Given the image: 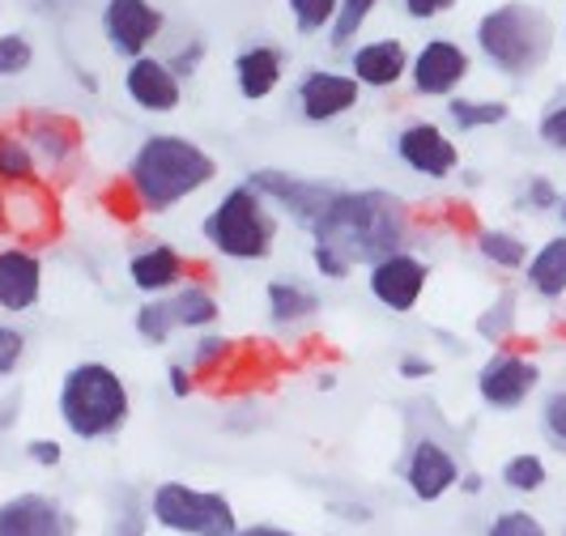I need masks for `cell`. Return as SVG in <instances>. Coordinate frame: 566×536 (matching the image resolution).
<instances>
[{"label":"cell","instance_id":"1","mask_svg":"<svg viewBox=\"0 0 566 536\" xmlns=\"http://www.w3.org/2000/svg\"><path fill=\"white\" fill-rule=\"evenodd\" d=\"M218 158L179 133H149L124 162V192L137 213L163 218L170 209L188 204L218 179Z\"/></svg>","mask_w":566,"mask_h":536},{"label":"cell","instance_id":"2","mask_svg":"<svg viewBox=\"0 0 566 536\" xmlns=\"http://www.w3.org/2000/svg\"><path fill=\"white\" fill-rule=\"evenodd\" d=\"M312 239L337 248L354 269L358 264L367 269L379 255L409 248L413 213H409L405 197L388 192V188H337L324 218L312 227Z\"/></svg>","mask_w":566,"mask_h":536},{"label":"cell","instance_id":"3","mask_svg":"<svg viewBox=\"0 0 566 536\" xmlns=\"http://www.w3.org/2000/svg\"><path fill=\"white\" fill-rule=\"evenodd\" d=\"M56 422L77 443H107L133 422V392L124 375L103 358H82L60 375Z\"/></svg>","mask_w":566,"mask_h":536},{"label":"cell","instance_id":"4","mask_svg":"<svg viewBox=\"0 0 566 536\" xmlns=\"http://www.w3.org/2000/svg\"><path fill=\"white\" fill-rule=\"evenodd\" d=\"M478 52L490 69H499L511 82L533 77L554 56V22L549 13L528 4V0H503L485 9L473 27Z\"/></svg>","mask_w":566,"mask_h":536},{"label":"cell","instance_id":"5","mask_svg":"<svg viewBox=\"0 0 566 536\" xmlns=\"http://www.w3.org/2000/svg\"><path fill=\"white\" fill-rule=\"evenodd\" d=\"M277 234L282 218L273 213V204L255 192L248 179L230 183L218 197V204L200 218V239L234 264H260L277 252Z\"/></svg>","mask_w":566,"mask_h":536},{"label":"cell","instance_id":"6","mask_svg":"<svg viewBox=\"0 0 566 536\" xmlns=\"http://www.w3.org/2000/svg\"><path fill=\"white\" fill-rule=\"evenodd\" d=\"M145 511L170 536H234L243 528L222 490H197L188 481H158Z\"/></svg>","mask_w":566,"mask_h":536},{"label":"cell","instance_id":"7","mask_svg":"<svg viewBox=\"0 0 566 536\" xmlns=\"http://www.w3.org/2000/svg\"><path fill=\"white\" fill-rule=\"evenodd\" d=\"M260 197L273 204V213L290 218L303 234H312V227L324 218L328 200L337 197V183H324V179H307V175H290L277 167H255L248 175Z\"/></svg>","mask_w":566,"mask_h":536},{"label":"cell","instance_id":"8","mask_svg":"<svg viewBox=\"0 0 566 536\" xmlns=\"http://www.w3.org/2000/svg\"><path fill=\"white\" fill-rule=\"evenodd\" d=\"M430 290V260L409 248L367 264V294L392 315H413Z\"/></svg>","mask_w":566,"mask_h":536},{"label":"cell","instance_id":"9","mask_svg":"<svg viewBox=\"0 0 566 536\" xmlns=\"http://www.w3.org/2000/svg\"><path fill=\"white\" fill-rule=\"evenodd\" d=\"M392 154H397V162L409 175L434 179V183L452 179L455 170H460V145L434 119H409V124H400L397 137H392Z\"/></svg>","mask_w":566,"mask_h":536},{"label":"cell","instance_id":"10","mask_svg":"<svg viewBox=\"0 0 566 536\" xmlns=\"http://www.w3.org/2000/svg\"><path fill=\"white\" fill-rule=\"evenodd\" d=\"M18 133L30 141L43 175H69V170L82 162L85 137H82V124H77L73 115L48 112V107H30V112H22V119H18Z\"/></svg>","mask_w":566,"mask_h":536},{"label":"cell","instance_id":"11","mask_svg":"<svg viewBox=\"0 0 566 536\" xmlns=\"http://www.w3.org/2000/svg\"><path fill=\"white\" fill-rule=\"evenodd\" d=\"M98 27H103L107 48L128 64V60L154 52V43L167 30V13L154 0H103Z\"/></svg>","mask_w":566,"mask_h":536},{"label":"cell","instance_id":"12","mask_svg":"<svg viewBox=\"0 0 566 536\" xmlns=\"http://www.w3.org/2000/svg\"><path fill=\"white\" fill-rule=\"evenodd\" d=\"M48 294V264L34 243H0V315L22 319L43 307Z\"/></svg>","mask_w":566,"mask_h":536},{"label":"cell","instance_id":"13","mask_svg":"<svg viewBox=\"0 0 566 536\" xmlns=\"http://www.w3.org/2000/svg\"><path fill=\"white\" fill-rule=\"evenodd\" d=\"M460 473L464 469H460V460L443 439H434V434L409 439L405 460H400V481L418 503H443L455 490Z\"/></svg>","mask_w":566,"mask_h":536},{"label":"cell","instance_id":"14","mask_svg":"<svg viewBox=\"0 0 566 536\" xmlns=\"http://www.w3.org/2000/svg\"><path fill=\"white\" fill-rule=\"evenodd\" d=\"M473 73V56L464 43L455 39H426L422 48L409 56V77L418 98H452L460 94V85Z\"/></svg>","mask_w":566,"mask_h":536},{"label":"cell","instance_id":"15","mask_svg":"<svg viewBox=\"0 0 566 536\" xmlns=\"http://www.w3.org/2000/svg\"><path fill=\"white\" fill-rule=\"evenodd\" d=\"M82 519L48 490H18L0 498V536H77Z\"/></svg>","mask_w":566,"mask_h":536},{"label":"cell","instance_id":"16","mask_svg":"<svg viewBox=\"0 0 566 536\" xmlns=\"http://www.w3.org/2000/svg\"><path fill=\"white\" fill-rule=\"evenodd\" d=\"M358 103H363V85L337 69H307L294 82V112L303 124H337L358 112Z\"/></svg>","mask_w":566,"mask_h":536},{"label":"cell","instance_id":"17","mask_svg":"<svg viewBox=\"0 0 566 536\" xmlns=\"http://www.w3.org/2000/svg\"><path fill=\"white\" fill-rule=\"evenodd\" d=\"M537 383H541V367L533 358L515 354V349L490 354L482 362V370H478V396H482L494 413L520 409L528 396L537 392Z\"/></svg>","mask_w":566,"mask_h":536},{"label":"cell","instance_id":"18","mask_svg":"<svg viewBox=\"0 0 566 536\" xmlns=\"http://www.w3.org/2000/svg\"><path fill=\"white\" fill-rule=\"evenodd\" d=\"M124 94L145 115H175L184 107V82L175 77L167 56H154V52L128 60V69H124Z\"/></svg>","mask_w":566,"mask_h":536},{"label":"cell","instance_id":"19","mask_svg":"<svg viewBox=\"0 0 566 536\" xmlns=\"http://www.w3.org/2000/svg\"><path fill=\"white\" fill-rule=\"evenodd\" d=\"M124 273H128V285L142 298H167L188 282V255L170 248V243H145L128 255Z\"/></svg>","mask_w":566,"mask_h":536},{"label":"cell","instance_id":"20","mask_svg":"<svg viewBox=\"0 0 566 536\" xmlns=\"http://www.w3.org/2000/svg\"><path fill=\"white\" fill-rule=\"evenodd\" d=\"M230 77L243 103H264L273 98L285 82V52L277 43H252L230 60Z\"/></svg>","mask_w":566,"mask_h":536},{"label":"cell","instance_id":"21","mask_svg":"<svg viewBox=\"0 0 566 536\" xmlns=\"http://www.w3.org/2000/svg\"><path fill=\"white\" fill-rule=\"evenodd\" d=\"M349 77L363 90H397L409 77V48L400 39H367L349 52Z\"/></svg>","mask_w":566,"mask_h":536},{"label":"cell","instance_id":"22","mask_svg":"<svg viewBox=\"0 0 566 536\" xmlns=\"http://www.w3.org/2000/svg\"><path fill=\"white\" fill-rule=\"evenodd\" d=\"M52 230H56V200L48 197L43 183L9 192V234L18 243H43Z\"/></svg>","mask_w":566,"mask_h":536},{"label":"cell","instance_id":"23","mask_svg":"<svg viewBox=\"0 0 566 536\" xmlns=\"http://www.w3.org/2000/svg\"><path fill=\"white\" fill-rule=\"evenodd\" d=\"M264 307H269V319L277 328H298V324L319 315L324 298H319L315 285L298 282V277H273L264 285Z\"/></svg>","mask_w":566,"mask_h":536},{"label":"cell","instance_id":"24","mask_svg":"<svg viewBox=\"0 0 566 536\" xmlns=\"http://www.w3.org/2000/svg\"><path fill=\"white\" fill-rule=\"evenodd\" d=\"M524 285L541 303H563L566 298V234H549L537 252L524 260Z\"/></svg>","mask_w":566,"mask_h":536},{"label":"cell","instance_id":"25","mask_svg":"<svg viewBox=\"0 0 566 536\" xmlns=\"http://www.w3.org/2000/svg\"><path fill=\"white\" fill-rule=\"evenodd\" d=\"M170 298V311H175V324L184 328V333H205V328H218V319H222V303H218V294L209 290L205 282H184Z\"/></svg>","mask_w":566,"mask_h":536},{"label":"cell","instance_id":"26","mask_svg":"<svg viewBox=\"0 0 566 536\" xmlns=\"http://www.w3.org/2000/svg\"><path fill=\"white\" fill-rule=\"evenodd\" d=\"M34 183H43V167L30 141L18 128H0V188L13 192V188H34Z\"/></svg>","mask_w":566,"mask_h":536},{"label":"cell","instance_id":"27","mask_svg":"<svg viewBox=\"0 0 566 536\" xmlns=\"http://www.w3.org/2000/svg\"><path fill=\"white\" fill-rule=\"evenodd\" d=\"M448 119L455 133H478V128H499L511 119V107L503 98H464L452 94L448 98Z\"/></svg>","mask_w":566,"mask_h":536},{"label":"cell","instance_id":"28","mask_svg":"<svg viewBox=\"0 0 566 536\" xmlns=\"http://www.w3.org/2000/svg\"><path fill=\"white\" fill-rule=\"evenodd\" d=\"M478 255H482L485 264H494V269H503V273H520L524 269V260H528V243L515 234V230H478Z\"/></svg>","mask_w":566,"mask_h":536},{"label":"cell","instance_id":"29","mask_svg":"<svg viewBox=\"0 0 566 536\" xmlns=\"http://www.w3.org/2000/svg\"><path fill=\"white\" fill-rule=\"evenodd\" d=\"M133 333H137L145 345H154V349L170 345L175 333H179L175 311H170V298H142V307L133 311Z\"/></svg>","mask_w":566,"mask_h":536},{"label":"cell","instance_id":"30","mask_svg":"<svg viewBox=\"0 0 566 536\" xmlns=\"http://www.w3.org/2000/svg\"><path fill=\"white\" fill-rule=\"evenodd\" d=\"M499 481L507 485L511 494H541V490L549 485V464H545L537 452H515L503 460Z\"/></svg>","mask_w":566,"mask_h":536},{"label":"cell","instance_id":"31","mask_svg":"<svg viewBox=\"0 0 566 536\" xmlns=\"http://www.w3.org/2000/svg\"><path fill=\"white\" fill-rule=\"evenodd\" d=\"M384 0H337V18H333V27H328V48L333 52H345L363 27L370 22V13L379 9Z\"/></svg>","mask_w":566,"mask_h":536},{"label":"cell","instance_id":"32","mask_svg":"<svg viewBox=\"0 0 566 536\" xmlns=\"http://www.w3.org/2000/svg\"><path fill=\"white\" fill-rule=\"evenodd\" d=\"M230 354H234V340L222 337L218 328H205V333H197L192 349H188V367H192L197 379H209V375H218L227 367Z\"/></svg>","mask_w":566,"mask_h":536},{"label":"cell","instance_id":"33","mask_svg":"<svg viewBox=\"0 0 566 536\" xmlns=\"http://www.w3.org/2000/svg\"><path fill=\"white\" fill-rule=\"evenodd\" d=\"M39 60V48L27 30H4L0 34V82H22Z\"/></svg>","mask_w":566,"mask_h":536},{"label":"cell","instance_id":"34","mask_svg":"<svg viewBox=\"0 0 566 536\" xmlns=\"http://www.w3.org/2000/svg\"><path fill=\"white\" fill-rule=\"evenodd\" d=\"M285 9H290V22L303 39L328 30L333 18H337V0H285Z\"/></svg>","mask_w":566,"mask_h":536},{"label":"cell","instance_id":"35","mask_svg":"<svg viewBox=\"0 0 566 536\" xmlns=\"http://www.w3.org/2000/svg\"><path fill=\"white\" fill-rule=\"evenodd\" d=\"M27 354H30L27 328H18L13 319H4V315H0V383H9V379L22 370Z\"/></svg>","mask_w":566,"mask_h":536},{"label":"cell","instance_id":"36","mask_svg":"<svg viewBox=\"0 0 566 536\" xmlns=\"http://www.w3.org/2000/svg\"><path fill=\"white\" fill-rule=\"evenodd\" d=\"M541 434L554 452L566 455V383L549 388L545 400H541Z\"/></svg>","mask_w":566,"mask_h":536},{"label":"cell","instance_id":"37","mask_svg":"<svg viewBox=\"0 0 566 536\" xmlns=\"http://www.w3.org/2000/svg\"><path fill=\"white\" fill-rule=\"evenodd\" d=\"M485 536H549V533H545V524H541L533 511H499L490 519Z\"/></svg>","mask_w":566,"mask_h":536},{"label":"cell","instance_id":"38","mask_svg":"<svg viewBox=\"0 0 566 536\" xmlns=\"http://www.w3.org/2000/svg\"><path fill=\"white\" fill-rule=\"evenodd\" d=\"M537 141L554 154H566V98L549 103L545 112L537 115Z\"/></svg>","mask_w":566,"mask_h":536},{"label":"cell","instance_id":"39","mask_svg":"<svg viewBox=\"0 0 566 536\" xmlns=\"http://www.w3.org/2000/svg\"><path fill=\"white\" fill-rule=\"evenodd\" d=\"M205 56H209L205 39H197V34H192V39H184V43L170 52L167 64L175 69V77H179V82H192V77L200 73V64H205Z\"/></svg>","mask_w":566,"mask_h":536},{"label":"cell","instance_id":"40","mask_svg":"<svg viewBox=\"0 0 566 536\" xmlns=\"http://www.w3.org/2000/svg\"><path fill=\"white\" fill-rule=\"evenodd\" d=\"M511 324H515V294H503V298L478 319V333H482L485 340H503L511 333Z\"/></svg>","mask_w":566,"mask_h":536},{"label":"cell","instance_id":"41","mask_svg":"<svg viewBox=\"0 0 566 536\" xmlns=\"http://www.w3.org/2000/svg\"><path fill=\"white\" fill-rule=\"evenodd\" d=\"M312 269L324 277V282H349V273H354V264L337 252V248H328V243H315L312 239Z\"/></svg>","mask_w":566,"mask_h":536},{"label":"cell","instance_id":"42","mask_svg":"<svg viewBox=\"0 0 566 536\" xmlns=\"http://www.w3.org/2000/svg\"><path fill=\"white\" fill-rule=\"evenodd\" d=\"M145 524H149V511L142 507V498L128 494V507L112 511V524L103 536H145Z\"/></svg>","mask_w":566,"mask_h":536},{"label":"cell","instance_id":"43","mask_svg":"<svg viewBox=\"0 0 566 536\" xmlns=\"http://www.w3.org/2000/svg\"><path fill=\"white\" fill-rule=\"evenodd\" d=\"M22 455H27L34 469H60L64 464V443L56 434H34L22 443Z\"/></svg>","mask_w":566,"mask_h":536},{"label":"cell","instance_id":"44","mask_svg":"<svg viewBox=\"0 0 566 536\" xmlns=\"http://www.w3.org/2000/svg\"><path fill=\"white\" fill-rule=\"evenodd\" d=\"M558 200H563V192L554 188V179H549V175H533V179H528L524 204H528L533 213H549V209H558Z\"/></svg>","mask_w":566,"mask_h":536},{"label":"cell","instance_id":"45","mask_svg":"<svg viewBox=\"0 0 566 536\" xmlns=\"http://www.w3.org/2000/svg\"><path fill=\"white\" fill-rule=\"evenodd\" d=\"M460 0H400V13L413 18V22H434L443 13H452Z\"/></svg>","mask_w":566,"mask_h":536},{"label":"cell","instance_id":"46","mask_svg":"<svg viewBox=\"0 0 566 536\" xmlns=\"http://www.w3.org/2000/svg\"><path fill=\"white\" fill-rule=\"evenodd\" d=\"M397 375L405 379V383H422V379H430V375H434V362H430L426 354H400Z\"/></svg>","mask_w":566,"mask_h":536},{"label":"cell","instance_id":"47","mask_svg":"<svg viewBox=\"0 0 566 536\" xmlns=\"http://www.w3.org/2000/svg\"><path fill=\"white\" fill-rule=\"evenodd\" d=\"M167 388H170V396L188 400V396L197 392V375H192V367H188V362H170V367H167Z\"/></svg>","mask_w":566,"mask_h":536},{"label":"cell","instance_id":"48","mask_svg":"<svg viewBox=\"0 0 566 536\" xmlns=\"http://www.w3.org/2000/svg\"><path fill=\"white\" fill-rule=\"evenodd\" d=\"M328 511H333L337 519H345V524H370V519H375L367 503H358V498H333Z\"/></svg>","mask_w":566,"mask_h":536},{"label":"cell","instance_id":"49","mask_svg":"<svg viewBox=\"0 0 566 536\" xmlns=\"http://www.w3.org/2000/svg\"><path fill=\"white\" fill-rule=\"evenodd\" d=\"M234 536H298V533L285 528V524H243Z\"/></svg>","mask_w":566,"mask_h":536},{"label":"cell","instance_id":"50","mask_svg":"<svg viewBox=\"0 0 566 536\" xmlns=\"http://www.w3.org/2000/svg\"><path fill=\"white\" fill-rule=\"evenodd\" d=\"M455 490H460V494H482V490H485V477H482V473H460Z\"/></svg>","mask_w":566,"mask_h":536},{"label":"cell","instance_id":"51","mask_svg":"<svg viewBox=\"0 0 566 536\" xmlns=\"http://www.w3.org/2000/svg\"><path fill=\"white\" fill-rule=\"evenodd\" d=\"M0 234H9V192L0 188Z\"/></svg>","mask_w":566,"mask_h":536},{"label":"cell","instance_id":"52","mask_svg":"<svg viewBox=\"0 0 566 536\" xmlns=\"http://www.w3.org/2000/svg\"><path fill=\"white\" fill-rule=\"evenodd\" d=\"M315 388H319V392H333V388H337V379H333V375H319V379H315Z\"/></svg>","mask_w":566,"mask_h":536},{"label":"cell","instance_id":"53","mask_svg":"<svg viewBox=\"0 0 566 536\" xmlns=\"http://www.w3.org/2000/svg\"><path fill=\"white\" fill-rule=\"evenodd\" d=\"M77 77H82V85H85V90H98V82H94V77H90V73H85V69H77Z\"/></svg>","mask_w":566,"mask_h":536},{"label":"cell","instance_id":"54","mask_svg":"<svg viewBox=\"0 0 566 536\" xmlns=\"http://www.w3.org/2000/svg\"><path fill=\"white\" fill-rule=\"evenodd\" d=\"M558 213H563V227H566V192H563V200H558Z\"/></svg>","mask_w":566,"mask_h":536},{"label":"cell","instance_id":"55","mask_svg":"<svg viewBox=\"0 0 566 536\" xmlns=\"http://www.w3.org/2000/svg\"><path fill=\"white\" fill-rule=\"evenodd\" d=\"M0 18H4V0H0Z\"/></svg>","mask_w":566,"mask_h":536},{"label":"cell","instance_id":"56","mask_svg":"<svg viewBox=\"0 0 566 536\" xmlns=\"http://www.w3.org/2000/svg\"><path fill=\"white\" fill-rule=\"evenodd\" d=\"M563 536H566V528H563Z\"/></svg>","mask_w":566,"mask_h":536},{"label":"cell","instance_id":"57","mask_svg":"<svg viewBox=\"0 0 566 536\" xmlns=\"http://www.w3.org/2000/svg\"><path fill=\"white\" fill-rule=\"evenodd\" d=\"M563 34H566V30H563Z\"/></svg>","mask_w":566,"mask_h":536}]
</instances>
